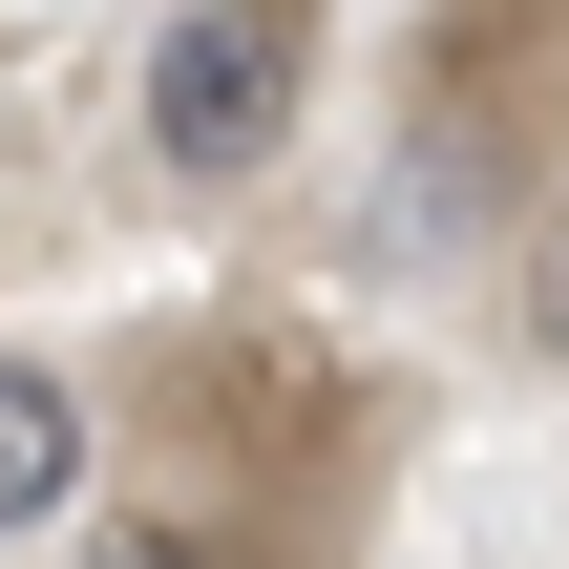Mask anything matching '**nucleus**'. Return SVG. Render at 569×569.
Listing matches in <instances>:
<instances>
[{"mask_svg": "<svg viewBox=\"0 0 569 569\" xmlns=\"http://www.w3.org/2000/svg\"><path fill=\"white\" fill-rule=\"evenodd\" d=\"M148 169L169 190H253L274 148H296V106H317V0H190V21H148Z\"/></svg>", "mask_w": 569, "mask_h": 569, "instance_id": "obj_1", "label": "nucleus"}, {"mask_svg": "<svg viewBox=\"0 0 569 569\" xmlns=\"http://www.w3.org/2000/svg\"><path fill=\"white\" fill-rule=\"evenodd\" d=\"M84 486H106V401H84L63 359H0V549H21V528H63Z\"/></svg>", "mask_w": 569, "mask_h": 569, "instance_id": "obj_2", "label": "nucleus"}, {"mask_svg": "<svg viewBox=\"0 0 569 569\" xmlns=\"http://www.w3.org/2000/svg\"><path fill=\"white\" fill-rule=\"evenodd\" d=\"M84 569H232V528H211V507H106Z\"/></svg>", "mask_w": 569, "mask_h": 569, "instance_id": "obj_3", "label": "nucleus"}, {"mask_svg": "<svg viewBox=\"0 0 569 569\" xmlns=\"http://www.w3.org/2000/svg\"><path fill=\"white\" fill-rule=\"evenodd\" d=\"M528 359H549V380H569V190H549V211H528Z\"/></svg>", "mask_w": 569, "mask_h": 569, "instance_id": "obj_4", "label": "nucleus"}]
</instances>
